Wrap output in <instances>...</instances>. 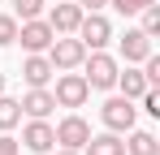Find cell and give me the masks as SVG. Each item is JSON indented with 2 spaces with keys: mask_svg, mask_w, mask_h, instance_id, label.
<instances>
[{
  "mask_svg": "<svg viewBox=\"0 0 160 155\" xmlns=\"http://www.w3.org/2000/svg\"><path fill=\"white\" fill-rule=\"evenodd\" d=\"M82 65H87V73H82V78H87L91 91H112V86H117V69H121V65H117V56H108L104 48L87 52Z\"/></svg>",
  "mask_w": 160,
  "mask_h": 155,
  "instance_id": "cell-1",
  "label": "cell"
},
{
  "mask_svg": "<svg viewBox=\"0 0 160 155\" xmlns=\"http://www.w3.org/2000/svg\"><path fill=\"white\" fill-rule=\"evenodd\" d=\"M48 60H52V69L61 73V69H78L82 56H87V48H82L78 35H56L52 43H48V52H43Z\"/></svg>",
  "mask_w": 160,
  "mask_h": 155,
  "instance_id": "cell-2",
  "label": "cell"
},
{
  "mask_svg": "<svg viewBox=\"0 0 160 155\" xmlns=\"http://www.w3.org/2000/svg\"><path fill=\"white\" fill-rule=\"evenodd\" d=\"M87 95H91L87 78H82V73H69V69H61V78H56V91H52L56 108H82V103H87Z\"/></svg>",
  "mask_w": 160,
  "mask_h": 155,
  "instance_id": "cell-3",
  "label": "cell"
},
{
  "mask_svg": "<svg viewBox=\"0 0 160 155\" xmlns=\"http://www.w3.org/2000/svg\"><path fill=\"white\" fill-rule=\"evenodd\" d=\"M134 116H138V108H134V99H126V95H112V99H104V108H100V121H104L112 134L134 129Z\"/></svg>",
  "mask_w": 160,
  "mask_h": 155,
  "instance_id": "cell-4",
  "label": "cell"
},
{
  "mask_svg": "<svg viewBox=\"0 0 160 155\" xmlns=\"http://www.w3.org/2000/svg\"><path fill=\"white\" fill-rule=\"evenodd\" d=\"M74 35L82 39V48H87V52H95V48H104L108 39H112V22L95 9V13H82V22H78Z\"/></svg>",
  "mask_w": 160,
  "mask_h": 155,
  "instance_id": "cell-5",
  "label": "cell"
},
{
  "mask_svg": "<svg viewBox=\"0 0 160 155\" xmlns=\"http://www.w3.org/2000/svg\"><path fill=\"white\" fill-rule=\"evenodd\" d=\"M22 142H26V151L48 155V151H56V129L48 125V116H30L26 129H22Z\"/></svg>",
  "mask_w": 160,
  "mask_h": 155,
  "instance_id": "cell-6",
  "label": "cell"
},
{
  "mask_svg": "<svg viewBox=\"0 0 160 155\" xmlns=\"http://www.w3.org/2000/svg\"><path fill=\"white\" fill-rule=\"evenodd\" d=\"M18 39L26 52H48V43L56 39V30L48 26V17H30V22H18Z\"/></svg>",
  "mask_w": 160,
  "mask_h": 155,
  "instance_id": "cell-7",
  "label": "cell"
},
{
  "mask_svg": "<svg viewBox=\"0 0 160 155\" xmlns=\"http://www.w3.org/2000/svg\"><path fill=\"white\" fill-rule=\"evenodd\" d=\"M52 129H56V142H61V147H69V151H82V147H87V138H91V125L82 121L78 112H69V116H65L61 125H52Z\"/></svg>",
  "mask_w": 160,
  "mask_h": 155,
  "instance_id": "cell-8",
  "label": "cell"
},
{
  "mask_svg": "<svg viewBox=\"0 0 160 155\" xmlns=\"http://www.w3.org/2000/svg\"><path fill=\"white\" fill-rule=\"evenodd\" d=\"M147 56H152V39H147L143 30H126V35H121V60H126V65H143Z\"/></svg>",
  "mask_w": 160,
  "mask_h": 155,
  "instance_id": "cell-9",
  "label": "cell"
},
{
  "mask_svg": "<svg viewBox=\"0 0 160 155\" xmlns=\"http://www.w3.org/2000/svg\"><path fill=\"white\" fill-rule=\"evenodd\" d=\"M52 60H48V56H43V52H30L26 56V65H22V78H26V86H48V82H52Z\"/></svg>",
  "mask_w": 160,
  "mask_h": 155,
  "instance_id": "cell-10",
  "label": "cell"
},
{
  "mask_svg": "<svg viewBox=\"0 0 160 155\" xmlns=\"http://www.w3.org/2000/svg\"><path fill=\"white\" fill-rule=\"evenodd\" d=\"M82 13L87 9H78V4H52V13H48V26H52L56 35H74L82 22Z\"/></svg>",
  "mask_w": 160,
  "mask_h": 155,
  "instance_id": "cell-11",
  "label": "cell"
},
{
  "mask_svg": "<svg viewBox=\"0 0 160 155\" xmlns=\"http://www.w3.org/2000/svg\"><path fill=\"white\" fill-rule=\"evenodd\" d=\"M18 103H22V112H26V116H48V112L56 108V99H52V91H48V86H30Z\"/></svg>",
  "mask_w": 160,
  "mask_h": 155,
  "instance_id": "cell-12",
  "label": "cell"
},
{
  "mask_svg": "<svg viewBox=\"0 0 160 155\" xmlns=\"http://www.w3.org/2000/svg\"><path fill=\"white\" fill-rule=\"evenodd\" d=\"M82 155H126V142H121V134H91L87 138V147H82Z\"/></svg>",
  "mask_w": 160,
  "mask_h": 155,
  "instance_id": "cell-13",
  "label": "cell"
},
{
  "mask_svg": "<svg viewBox=\"0 0 160 155\" xmlns=\"http://www.w3.org/2000/svg\"><path fill=\"white\" fill-rule=\"evenodd\" d=\"M117 86H121V95H126V99H138V95L147 91V78H143V69L126 65V69H117Z\"/></svg>",
  "mask_w": 160,
  "mask_h": 155,
  "instance_id": "cell-14",
  "label": "cell"
},
{
  "mask_svg": "<svg viewBox=\"0 0 160 155\" xmlns=\"http://www.w3.org/2000/svg\"><path fill=\"white\" fill-rule=\"evenodd\" d=\"M126 134H130V142H126V151H130V155H160L156 134H147V129H126Z\"/></svg>",
  "mask_w": 160,
  "mask_h": 155,
  "instance_id": "cell-15",
  "label": "cell"
},
{
  "mask_svg": "<svg viewBox=\"0 0 160 155\" xmlns=\"http://www.w3.org/2000/svg\"><path fill=\"white\" fill-rule=\"evenodd\" d=\"M13 125H22V103L0 95V129H13Z\"/></svg>",
  "mask_w": 160,
  "mask_h": 155,
  "instance_id": "cell-16",
  "label": "cell"
},
{
  "mask_svg": "<svg viewBox=\"0 0 160 155\" xmlns=\"http://www.w3.org/2000/svg\"><path fill=\"white\" fill-rule=\"evenodd\" d=\"M138 13H143V26H138V30H143L147 39H156L160 35V4H143Z\"/></svg>",
  "mask_w": 160,
  "mask_h": 155,
  "instance_id": "cell-17",
  "label": "cell"
},
{
  "mask_svg": "<svg viewBox=\"0 0 160 155\" xmlns=\"http://www.w3.org/2000/svg\"><path fill=\"white\" fill-rule=\"evenodd\" d=\"M13 17H18V22L43 17V0H13Z\"/></svg>",
  "mask_w": 160,
  "mask_h": 155,
  "instance_id": "cell-18",
  "label": "cell"
},
{
  "mask_svg": "<svg viewBox=\"0 0 160 155\" xmlns=\"http://www.w3.org/2000/svg\"><path fill=\"white\" fill-rule=\"evenodd\" d=\"M18 43V17L13 13H0V48Z\"/></svg>",
  "mask_w": 160,
  "mask_h": 155,
  "instance_id": "cell-19",
  "label": "cell"
},
{
  "mask_svg": "<svg viewBox=\"0 0 160 155\" xmlns=\"http://www.w3.org/2000/svg\"><path fill=\"white\" fill-rule=\"evenodd\" d=\"M0 155H18V138H9V129H0Z\"/></svg>",
  "mask_w": 160,
  "mask_h": 155,
  "instance_id": "cell-20",
  "label": "cell"
},
{
  "mask_svg": "<svg viewBox=\"0 0 160 155\" xmlns=\"http://www.w3.org/2000/svg\"><path fill=\"white\" fill-rule=\"evenodd\" d=\"M108 4H112L117 13H126V17H130V13H138V0H108Z\"/></svg>",
  "mask_w": 160,
  "mask_h": 155,
  "instance_id": "cell-21",
  "label": "cell"
},
{
  "mask_svg": "<svg viewBox=\"0 0 160 155\" xmlns=\"http://www.w3.org/2000/svg\"><path fill=\"white\" fill-rule=\"evenodd\" d=\"M74 4H78V9H91V13H95V9H104L108 0H74Z\"/></svg>",
  "mask_w": 160,
  "mask_h": 155,
  "instance_id": "cell-22",
  "label": "cell"
},
{
  "mask_svg": "<svg viewBox=\"0 0 160 155\" xmlns=\"http://www.w3.org/2000/svg\"><path fill=\"white\" fill-rule=\"evenodd\" d=\"M56 155H82V151H69V147H61V151H56Z\"/></svg>",
  "mask_w": 160,
  "mask_h": 155,
  "instance_id": "cell-23",
  "label": "cell"
},
{
  "mask_svg": "<svg viewBox=\"0 0 160 155\" xmlns=\"http://www.w3.org/2000/svg\"><path fill=\"white\" fill-rule=\"evenodd\" d=\"M143 4H156V0H138V9H143Z\"/></svg>",
  "mask_w": 160,
  "mask_h": 155,
  "instance_id": "cell-24",
  "label": "cell"
},
{
  "mask_svg": "<svg viewBox=\"0 0 160 155\" xmlns=\"http://www.w3.org/2000/svg\"><path fill=\"white\" fill-rule=\"evenodd\" d=\"M0 95H4V73H0Z\"/></svg>",
  "mask_w": 160,
  "mask_h": 155,
  "instance_id": "cell-25",
  "label": "cell"
}]
</instances>
